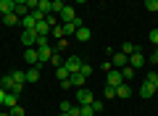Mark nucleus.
I'll use <instances>...</instances> for the list:
<instances>
[{"mask_svg":"<svg viewBox=\"0 0 158 116\" xmlns=\"http://www.w3.org/2000/svg\"><path fill=\"white\" fill-rule=\"evenodd\" d=\"M82 63H85V61H82L79 55H69L66 61H63V69H66L69 74H79V71H82Z\"/></svg>","mask_w":158,"mask_h":116,"instance_id":"f257e3e1","label":"nucleus"},{"mask_svg":"<svg viewBox=\"0 0 158 116\" xmlns=\"http://www.w3.org/2000/svg\"><path fill=\"white\" fill-rule=\"evenodd\" d=\"M95 103V95L90 92V90H77V105H92Z\"/></svg>","mask_w":158,"mask_h":116,"instance_id":"f03ea898","label":"nucleus"},{"mask_svg":"<svg viewBox=\"0 0 158 116\" xmlns=\"http://www.w3.org/2000/svg\"><path fill=\"white\" fill-rule=\"evenodd\" d=\"M106 84H108V87H118V84H124L121 71H118V69H111V71L106 74Z\"/></svg>","mask_w":158,"mask_h":116,"instance_id":"7ed1b4c3","label":"nucleus"},{"mask_svg":"<svg viewBox=\"0 0 158 116\" xmlns=\"http://www.w3.org/2000/svg\"><path fill=\"white\" fill-rule=\"evenodd\" d=\"M19 95H21V92H6V98H3V105H0V108H6V111L16 108V105H19Z\"/></svg>","mask_w":158,"mask_h":116,"instance_id":"20e7f679","label":"nucleus"},{"mask_svg":"<svg viewBox=\"0 0 158 116\" xmlns=\"http://www.w3.org/2000/svg\"><path fill=\"white\" fill-rule=\"evenodd\" d=\"M111 63H113V66H118V71H121V69H127V66H129V55H124L121 50H118V53H113Z\"/></svg>","mask_w":158,"mask_h":116,"instance_id":"39448f33","label":"nucleus"},{"mask_svg":"<svg viewBox=\"0 0 158 116\" xmlns=\"http://www.w3.org/2000/svg\"><path fill=\"white\" fill-rule=\"evenodd\" d=\"M34 42H37V32H34V29H24V32H21V45L34 48Z\"/></svg>","mask_w":158,"mask_h":116,"instance_id":"423d86ee","label":"nucleus"},{"mask_svg":"<svg viewBox=\"0 0 158 116\" xmlns=\"http://www.w3.org/2000/svg\"><path fill=\"white\" fill-rule=\"evenodd\" d=\"M53 53H56V48H50V45H48V48H37V58H40V66L50 61V58H53Z\"/></svg>","mask_w":158,"mask_h":116,"instance_id":"0eeeda50","label":"nucleus"},{"mask_svg":"<svg viewBox=\"0 0 158 116\" xmlns=\"http://www.w3.org/2000/svg\"><path fill=\"white\" fill-rule=\"evenodd\" d=\"M74 19H79V16H77V11H74V6H66V8L61 11V21H63V24H71Z\"/></svg>","mask_w":158,"mask_h":116,"instance_id":"6e6552de","label":"nucleus"},{"mask_svg":"<svg viewBox=\"0 0 158 116\" xmlns=\"http://www.w3.org/2000/svg\"><path fill=\"white\" fill-rule=\"evenodd\" d=\"M24 61H27L29 66H40V58H37V50H34V48H27V50H24Z\"/></svg>","mask_w":158,"mask_h":116,"instance_id":"1a4fd4ad","label":"nucleus"},{"mask_svg":"<svg viewBox=\"0 0 158 116\" xmlns=\"http://www.w3.org/2000/svg\"><path fill=\"white\" fill-rule=\"evenodd\" d=\"M85 82H87L85 74H71V77H69V84H71L74 90H82V87H85Z\"/></svg>","mask_w":158,"mask_h":116,"instance_id":"9d476101","label":"nucleus"},{"mask_svg":"<svg viewBox=\"0 0 158 116\" xmlns=\"http://www.w3.org/2000/svg\"><path fill=\"white\" fill-rule=\"evenodd\" d=\"M13 13H16L19 19H24V16H29V6H27V0H16V8H13Z\"/></svg>","mask_w":158,"mask_h":116,"instance_id":"9b49d317","label":"nucleus"},{"mask_svg":"<svg viewBox=\"0 0 158 116\" xmlns=\"http://www.w3.org/2000/svg\"><path fill=\"white\" fill-rule=\"evenodd\" d=\"M74 37H77L79 42H90V40H92V32H90V27H79Z\"/></svg>","mask_w":158,"mask_h":116,"instance_id":"f8f14e48","label":"nucleus"},{"mask_svg":"<svg viewBox=\"0 0 158 116\" xmlns=\"http://www.w3.org/2000/svg\"><path fill=\"white\" fill-rule=\"evenodd\" d=\"M142 63H145V55H142V50H137V53L129 55V66H132V69H140Z\"/></svg>","mask_w":158,"mask_h":116,"instance_id":"ddd939ff","label":"nucleus"},{"mask_svg":"<svg viewBox=\"0 0 158 116\" xmlns=\"http://www.w3.org/2000/svg\"><path fill=\"white\" fill-rule=\"evenodd\" d=\"M137 92H140V98H145V100H148V98H153V95H156V87H153L150 82H142V87L137 90Z\"/></svg>","mask_w":158,"mask_h":116,"instance_id":"4468645a","label":"nucleus"},{"mask_svg":"<svg viewBox=\"0 0 158 116\" xmlns=\"http://www.w3.org/2000/svg\"><path fill=\"white\" fill-rule=\"evenodd\" d=\"M13 8H16V0H0V13H3V16L13 13Z\"/></svg>","mask_w":158,"mask_h":116,"instance_id":"2eb2a0df","label":"nucleus"},{"mask_svg":"<svg viewBox=\"0 0 158 116\" xmlns=\"http://www.w3.org/2000/svg\"><path fill=\"white\" fill-rule=\"evenodd\" d=\"M79 27H85V24H82V19H74L71 24H63V32H66V34H77Z\"/></svg>","mask_w":158,"mask_h":116,"instance_id":"dca6fc26","label":"nucleus"},{"mask_svg":"<svg viewBox=\"0 0 158 116\" xmlns=\"http://www.w3.org/2000/svg\"><path fill=\"white\" fill-rule=\"evenodd\" d=\"M129 95H132V87H129V84H118V87H116V98H121V100H127V98H129Z\"/></svg>","mask_w":158,"mask_h":116,"instance_id":"f3484780","label":"nucleus"},{"mask_svg":"<svg viewBox=\"0 0 158 116\" xmlns=\"http://www.w3.org/2000/svg\"><path fill=\"white\" fill-rule=\"evenodd\" d=\"M34 32H37V34H45V37H48V34H50L53 29L48 27V21H45V19H42V21H37V27H34Z\"/></svg>","mask_w":158,"mask_h":116,"instance_id":"a211bd4d","label":"nucleus"},{"mask_svg":"<svg viewBox=\"0 0 158 116\" xmlns=\"http://www.w3.org/2000/svg\"><path fill=\"white\" fill-rule=\"evenodd\" d=\"M24 74H27V82H37V79H40V66H32V69H27Z\"/></svg>","mask_w":158,"mask_h":116,"instance_id":"6ab92c4d","label":"nucleus"},{"mask_svg":"<svg viewBox=\"0 0 158 116\" xmlns=\"http://www.w3.org/2000/svg\"><path fill=\"white\" fill-rule=\"evenodd\" d=\"M3 24H8V27H19V24H21V19H19L16 13H8V16H3Z\"/></svg>","mask_w":158,"mask_h":116,"instance_id":"aec40b11","label":"nucleus"},{"mask_svg":"<svg viewBox=\"0 0 158 116\" xmlns=\"http://www.w3.org/2000/svg\"><path fill=\"white\" fill-rule=\"evenodd\" d=\"M11 79H13V84H16V87H21V84L27 82V74H24V71H13Z\"/></svg>","mask_w":158,"mask_h":116,"instance_id":"412c9836","label":"nucleus"},{"mask_svg":"<svg viewBox=\"0 0 158 116\" xmlns=\"http://www.w3.org/2000/svg\"><path fill=\"white\" fill-rule=\"evenodd\" d=\"M137 50H140V48L132 45V42H124V45H121V53H124V55H132V53H137Z\"/></svg>","mask_w":158,"mask_h":116,"instance_id":"4be33fe9","label":"nucleus"},{"mask_svg":"<svg viewBox=\"0 0 158 116\" xmlns=\"http://www.w3.org/2000/svg\"><path fill=\"white\" fill-rule=\"evenodd\" d=\"M56 77H58V82H66V79L71 77V74H69V71H66L63 66H58V69H56Z\"/></svg>","mask_w":158,"mask_h":116,"instance_id":"5701e85b","label":"nucleus"},{"mask_svg":"<svg viewBox=\"0 0 158 116\" xmlns=\"http://www.w3.org/2000/svg\"><path fill=\"white\" fill-rule=\"evenodd\" d=\"M79 116H98L92 111V105H79Z\"/></svg>","mask_w":158,"mask_h":116,"instance_id":"b1692460","label":"nucleus"},{"mask_svg":"<svg viewBox=\"0 0 158 116\" xmlns=\"http://www.w3.org/2000/svg\"><path fill=\"white\" fill-rule=\"evenodd\" d=\"M48 45H50V42H48L45 34H37V42H34V48H48Z\"/></svg>","mask_w":158,"mask_h":116,"instance_id":"393cba45","label":"nucleus"},{"mask_svg":"<svg viewBox=\"0 0 158 116\" xmlns=\"http://www.w3.org/2000/svg\"><path fill=\"white\" fill-rule=\"evenodd\" d=\"M142 6L148 8V11H153V13H158V0H145Z\"/></svg>","mask_w":158,"mask_h":116,"instance_id":"a878e982","label":"nucleus"},{"mask_svg":"<svg viewBox=\"0 0 158 116\" xmlns=\"http://www.w3.org/2000/svg\"><path fill=\"white\" fill-rule=\"evenodd\" d=\"M71 108H74V105L69 103V100H61V105H58V111H61V114H71Z\"/></svg>","mask_w":158,"mask_h":116,"instance_id":"bb28decb","label":"nucleus"},{"mask_svg":"<svg viewBox=\"0 0 158 116\" xmlns=\"http://www.w3.org/2000/svg\"><path fill=\"white\" fill-rule=\"evenodd\" d=\"M63 8H66V3H61V0H53V13H58V16H61Z\"/></svg>","mask_w":158,"mask_h":116,"instance_id":"cd10ccee","label":"nucleus"},{"mask_svg":"<svg viewBox=\"0 0 158 116\" xmlns=\"http://www.w3.org/2000/svg\"><path fill=\"white\" fill-rule=\"evenodd\" d=\"M50 63H53V66H63V58H61V53H53V58H50Z\"/></svg>","mask_w":158,"mask_h":116,"instance_id":"c85d7f7f","label":"nucleus"},{"mask_svg":"<svg viewBox=\"0 0 158 116\" xmlns=\"http://www.w3.org/2000/svg\"><path fill=\"white\" fill-rule=\"evenodd\" d=\"M145 82H150L153 87H156V82H158V71H148V77H145Z\"/></svg>","mask_w":158,"mask_h":116,"instance_id":"c756f323","label":"nucleus"},{"mask_svg":"<svg viewBox=\"0 0 158 116\" xmlns=\"http://www.w3.org/2000/svg\"><path fill=\"white\" fill-rule=\"evenodd\" d=\"M148 40H150V42L158 48V29H150V32H148Z\"/></svg>","mask_w":158,"mask_h":116,"instance_id":"7c9ffc66","label":"nucleus"},{"mask_svg":"<svg viewBox=\"0 0 158 116\" xmlns=\"http://www.w3.org/2000/svg\"><path fill=\"white\" fill-rule=\"evenodd\" d=\"M121 77H124V79H132V77H135V69H132V66L121 69Z\"/></svg>","mask_w":158,"mask_h":116,"instance_id":"2f4dec72","label":"nucleus"},{"mask_svg":"<svg viewBox=\"0 0 158 116\" xmlns=\"http://www.w3.org/2000/svg\"><path fill=\"white\" fill-rule=\"evenodd\" d=\"M103 95H106V98H116V87H108V84H106V90H103Z\"/></svg>","mask_w":158,"mask_h":116,"instance_id":"473e14b6","label":"nucleus"},{"mask_svg":"<svg viewBox=\"0 0 158 116\" xmlns=\"http://www.w3.org/2000/svg\"><path fill=\"white\" fill-rule=\"evenodd\" d=\"M8 114H11V116H27V114H24V108H21V105H16V108H11Z\"/></svg>","mask_w":158,"mask_h":116,"instance_id":"72a5a7b5","label":"nucleus"},{"mask_svg":"<svg viewBox=\"0 0 158 116\" xmlns=\"http://www.w3.org/2000/svg\"><path fill=\"white\" fill-rule=\"evenodd\" d=\"M79 74H85V77H90V74H92V66H90V63H82V71H79Z\"/></svg>","mask_w":158,"mask_h":116,"instance_id":"f704fd0d","label":"nucleus"},{"mask_svg":"<svg viewBox=\"0 0 158 116\" xmlns=\"http://www.w3.org/2000/svg\"><path fill=\"white\" fill-rule=\"evenodd\" d=\"M92 111H95V114H100V111H103V103L98 98H95V103H92Z\"/></svg>","mask_w":158,"mask_h":116,"instance_id":"c9c22d12","label":"nucleus"},{"mask_svg":"<svg viewBox=\"0 0 158 116\" xmlns=\"http://www.w3.org/2000/svg\"><path fill=\"white\" fill-rule=\"evenodd\" d=\"M150 61H153V63H158V48L153 50V55H150Z\"/></svg>","mask_w":158,"mask_h":116,"instance_id":"e433bc0d","label":"nucleus"},{"mask_svg":"<svg viewBox=\"0 0 158 116\" xmlns=\"http://www.w3.org/2000/svg\"><path fill=\"white\" fill-rule=\"evenodd\" d=\"M3 98H6V90H0V105H3Z\"/></svg>","mask_w":158,"mask_h":116,"instance_id":"4c0bfd02","label":"nucleus"},{"mask_svg":"<svg viewBox=\"0 0 158 116\" xmlns=\"http://www.w3.org/2000/svg\"><path fill=\"white\" fill-rule=\"evenodd\" d=\"M0 116H11V114H8V111H0Z\"/></svg>","mask_w":158,"mask_h":116,"instance_id":"58836bf2","label":"nucleus"},{"mask_svg":"<svg viewBox=\"0 0 158 116\" xmlns=\"http://www.w3.org/2000/svg\"><path fill=\"white\" fill-rule=\"evenodd\" d=\"M58 116H71V114H58Z\"/></svg>","mask_w":158,"mask_h":116,"instance_id":"ea45409f","label":"nucleus"},{"mask_svg":"<svg viewBox=\"0 0 158 116\" xmlns=\"http://www.w3.org/2000/svg\"><path fill=\"white\" fill-rule=\"evenodd\" d=\"M156 92H158V82H156Z\"/></svg>","mask_w":158,"mask_h":116,"instance_id":"a19ab883","label":"nucleus"},{"mask_svg":"<svg viewBox=\"0 0 158 116\" xmlns=\"http://www.w3.org/2000/svg\"><path fill=\"white\" fill-rule=\"evenodd\" d=\"M0 21H3V13H0Z\"/></svg>","mask_w":158,"mask_h":116,"instance_id":"79ce46f5","label":"nucleus"},{"mask_svg":"<svg viewBox=\"0 0 158 116\" xmlns=\"http://www.w3.org/2000/svg\"><path fill=\"white\" fill-rule=\"evenodd\" d=\"M98 116H100V114H98Z\"/></svg>","mask_w":158,"mask_h":116,"instance_id":"37998d69","label":"nucleus"}]
</instances>
